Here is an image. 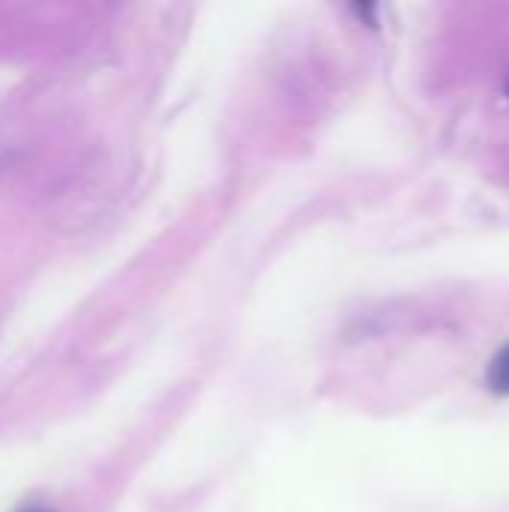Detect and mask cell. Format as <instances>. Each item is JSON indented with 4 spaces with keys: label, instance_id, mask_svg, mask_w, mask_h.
I'll use <instances>...</instances> for the list:
<instances>
[{
    "label": "cell",
    "instance_id": "2",
    "mask_svg": "<svg viewBox=\"0 0 509 512\" xmlns=\"http://www.w3.org/2000/svg\"><path fill=\"white\" fill-rule=\"evenodd\" d=\"M21 512H48V510H42V507H27V510H21Z\"/></svg>",
    "mask_w": 509,
    "mask_h": 512
},
{
    "label": "cell",
    "instance_id": "1",
    "mask_svg": "<svg viewBox=\"0 0 509 512\" xmlns=\"http://www.w3.org/2000/svg\"><path fill=\"white\" fill-rule=\"evenodd\" d=\"M486 381H489V390L492 393H498V396H509V345L492 360V366H489V375H486Z\"/></svg>",
    "mask_w": 509,
    "mask_h": 512
}]
</instances>
